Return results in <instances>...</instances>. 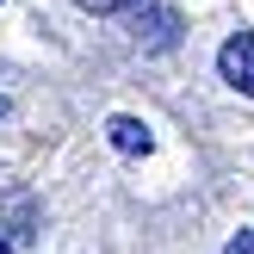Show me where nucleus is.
Segmentation results:
<instances>
[{
    "label": "nucleus",
    "instance_id": "0eeeda50",
    "mask_svg": "<svg viewBox=\"0 0 254 254\" xmlns=\"http://www.w3.org/2000/svg\"><path fill=\"white\" fill-rule=\"evenodd\" d=\"M0 112H6V99H0Z\"/></svg>",
    "mask_w": 254,
    "mask_h": 254
},
{
    "label": "nucleus",
    "instance_id": "f03ea898",
    "mask_svg": "<svg viewBox=\"0 0 254 254\" xmlns=\"http://www.w3.org/2000/svg\"><path fill=\"white\" fill-rule=\"evenodd\" d=\"M136 44L143 50H174L180 44V12L174 6H143L136 12Z\"/></svg>",
    "mask_w": 254,
    "mask_h": 254
},
{
    "label": "nucleus",
    "instance_id": "7ed1b4c3",
    "mask_svg": "<svg viewBox=\"0 0 254 254\" xmlns=\"http://www.w3.org/2000/svg\"><path fill=\"white\" fill-rule=\"evenodd\" d=\"M106 136H112V149H124V155H149V130L136 118H112Z\"/></svg>",
    "mask_w": 254,
    "mask_h": 254
},
{
    "label": "nucleus",
    "instance_id": "f257e3e1",
    "mask_svg": "<svg viewBox=\"0 0 254 254\" xmlns=\"http://www.w3.org/2000/svg\"><path fill=\"white\" fill-rule=\"evenodd\" d=\"M217 74L236 87V93H248V99H254V31H236L230 44L217 50Z\"/></svg>",
    "mask_w": 254,
    "mask_h": 254
},
{
    "label": "nucleus",
    "instance_id": "423d86ee",
    "mask_svg": "<svg viewBox=\"0 0 254 254\" xmlns=\"http://www.w3.org/2000/svg\"><path fill=\"white\" fill-rule=\"evenodd\" d=\"M0 254H12V248H6V242H0Z\"/></svg>",
    "mask_w": 254,
    "mask_h": 254
},
{
    "label": "nucleus",
    "instance_id": "39448f33",
    "mask_svg": "<svg viewBox=\"0 0 254 254\" xmlns=\"http://www.w3.org/2000/svg\"><path fill=\"white\" fill-rule=\"evenodd\" d=\"M223 254H254V230H242V236H230V248Z\"/></svg>",
    "mask_w": 254,
    "mask_h": 254
},
{
    "label": "nucleus",
    "instance_id": "20e7f679",
    "mask_svg": "<svg viewBox=\"0 0 254 254\" xmlns=\"http://www.w3.org/2000/svg\"><path fill=\"white\" fill-rule=\"evenodd\" d=\"M74 6H87V12H124V6H136V0H74Z\"/></svg>",
    "mask_w": 254,
    "mask_h": 254
}]
</instances>
